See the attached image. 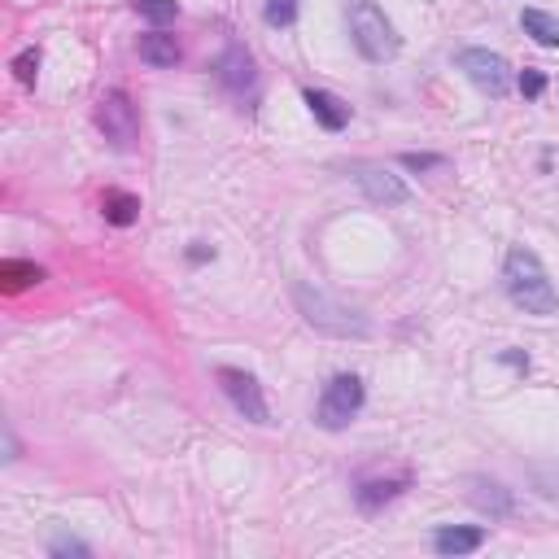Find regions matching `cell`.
Listing matches in <instances>:
<instances>
[{
  "mask_svg": "<svg viewBox=\"0 0 559 559\" xmlns=\"http://www.w3.org/2000/svg\"><path fill=\"white\" fill-rule=\"evenodd\" d=\"M136 14H145L149 22L166 27V22L180 18V5H175V0H136Z\"/></svg>",
  "mask_w": 559,
  "mask_h": 559,
  "instance_id": "obj_16",
  "label": "cell"
},
{
  "mask_svg": "<svg viewBox=\"0 0 559 559\" xmlns=\"http://www.w3.org/2000/svg\"><path fill=\"white\" fill-rule=\"evenodd\" d=\"M442 162L446 158H437V153H402V166H411V171H433Z\"/></svg>",
  "mask_w": 559,
  "mask_h": 559,
  "instance_id": "obj_23",
  "label": "cell"
},
{
  "mask_svg": "<svg viewBox=\"0 0 559 559\" xmlns=\"http://www.w3.org/2000/svg\"><path fill=\"white\" fill-rule=\"evenodd\" d=\"M214 75H219V83L232 92V97H245V92L258 88V66L254 57H249L245 44H228L219 57V66H214Z\"/></svg>",
  "mask_w": 559,
  "mask_h": 559,
  "instance_id": "obj_9",
  "label": "cell"
},
{
  "mask_svg": "<svg viewBox=\"0 0 559 559\" xmlns=\"http://www.w3.org/2000/svg\"><path fill=\"white\" fill-rule=\"evenodd\" d=\"M359 411H363V380L354 372H341V376H332L324 385V398H319L315 420H319V428H328V433H341V428H346Z\"/></svg>",
  "mask_w": 559,
  "mask_h": 559,
  "instance_id": "obj_4",
  "label": "cell"
},
{
  "mask_svg": "<svg viewBox=\"0 0 559 559\" xmlns=\"http://www.w3.org/2000/svg\"><path fill=\"white\" fill-rule=\"evenodd\" d=\"M0 280H5V293H22V289H31V284H40L44 271L35 263H5L0 267Z\"/></svg>",
  "mask_w": 559,
  "mask_h": 559,
  "instance_id": "obj_15",
  "label": "cell"
},
{
  "mask_svg": "<svg viewBox=\"0 0 559 559\" xmlns=\"http://www.w3.org/2000/svg\"><path fill=\"white\" fill-rule=\"evenodd\" d=\"M136 53H140V62H149V66H175L180 62V40L175 35H166V31H149V35H140L136 40Z\"/></svg>",
  "mask_w": 559,
  "mask_h": 559,
  "instance_id": "obj_11",
  "label": "cell"
},
{
  "mask_svg": "<svg viewBox=\"0 0 559 559\" xmlns=\"http://www.w3.org/2000/svg\"><path fill=\"white\" fill-rule=\"evenodd\" d=\"M263 18H267V27H293L297 22V0H267L263 5Z\"/></svg>",
  "mask_w": 559,
  "mask_h": 559,
  "instance_id": "obj_18",
  "label": "cell"
},
{
  "mask_svg": "<svg viewBox=\"0 0 559 559\" xmlns=\"http://www.w3.org/2000/svg\"><path fill=\"white\" fill-rule=\"evenodd\" d=\"M354 184H359L367 201H376V206H407L411 201V188L402 184L389 166H376V162H354Z\"/></svg>",
  "mask_w": 559,
  "mask_h": 559,
  "instance_id": "obj_8",
  "label": "cell"
},
{
  "mask_svg": "<svg viewBox=\"0 0 559 559\" xmlns=\"http://www.w3.org/2000/svg\"><path fill=\"white\" fill-rule=\"evenodd\" d=\"M97 127H101V136L110 140L114 149H132L136 145L140 114H136V105H132V97H127L123 88H110V92H101L97 97Z\"/></svg>",
  "mask_w": 559,
  "mask_h": 559,
  "instance_id": "obj_5",
  "label": "cell"
},
{
  "mask_svg": "<svg viewBox=\"0 0 559 559\" xmlns=\"http://www.w3.org/2000/svg\"><path fill=\"white\" fill-rule=\"evenodd\" d=\"M350 40L367 62H389V57H398V31L376 0H359V5L350 9Z\"/></svg>",
  "mask_w": 559,
  "mask_h": 559,
  "instance_id": "obj_3",
  "label": "cell"
},
{
  "mask_svg": "<svg viewBox=\"0 0 559 559\" xmlns=\"http://www.w3.org/2000/svg\"><path fill=\"white\" fill-rule=\"evenodd\" d=\"M14 75L18 83H35V75H40V49H27L14 57Z\"/></svg>",
  "mask_w": 559,
  "mask_h": 559,
  "instance_id": "obj_20",
  "label": "cell"
},
{
  "mask_svg": "<svg viewBox=\"0 0 559 559\" xmlns=\"http://www.w3.org/2000/svg\"><path fill=\"white\" fill-rule=\"evenodd\" d=\"M520 92H525L529 101H538L546 92V75H542V70H525V75H520Z\"/></svg>",
  "mask_w": 559,
  "mask_h": 559,
  "instance_id": "obj_22",
  "label": "cell"
},
{
  "mask_svg": "<svg viewBox=\"0 0 559 559\" xmlns=\"http://www.w3.org/2000/svg\"><path fill=\"white\" fill-rule=\"evenodd\" d=\"M503 289H507V297L525 315H555L559 311V293H555L551 276H546L542 258L533 254V249H525V245H516L507 254V263H503Z\"/></svg>",
  "mask_w": 559,
  "mask_h": 559,
  "instance_id": "obj_1",
  "label": "cell"
},
{
  "mask_svg": "<svg viewBox=\"0 0 559 559\" xmlns=\"http://www.w3.org/2000/svg\"><path fill=\"white\" fill-rule=\"evenodd\" d=\"M529 481H533V490L538 494H546V498H555L559 503V468H529Z\"/></svg>",
  "mask_w": 559,
  "mask_h": 559,
  "instance_id": "obj_19",
  "label": "cell"
},
{
  "mask_svg": "<svg viewBox=\"0 0 559 559\" xmlns=\"http://www.w3.org/2000/svg\"><path fill=\"white\" fill-rule=\"evenodd\" d=\"M214 380H219V389L228 394V402L245 415L249 424H271L267 398H263V389H258V380L249 376V372H241V367H219V372H214Z\"/></svg>",
  "mask_w": 559,
  "mask_h": 559,
  "instance_id": "obj_6",
  "label": "cell"
},
{
  "mask_svg": "<svg viewBox=\"0 0 559 559\" xmlns=\"http://www.w3.org/2000/svg\"><path fill=\"white\" fill-rule=\"evenodd\" d=\"M101 214H105V223H114V228H132V223L140 219V197L123 193V188H105L101 193Z\"/></svg>",
  "mask_w": 559,
  "mask_h": 559,
  "instance_id": "obj_12",
  "label": "cell"
},
{
  "mask_svg": "<svg viewBox=\"0 0 559 559\" xmlns=\"http://www.w3.org/2000/svg\"><path fill=\"white\" fill-rule=\"evenodd\" d=\"M49 551H53V555H88V546L75 542V538H57V542L49 546Z\"/></svg>",
  "mask_w": 559,
  "mask_h": 559,
  "instance_id": "obj_24",
  "label": "cell"
},
{
  "mask_svg": "<svg viewBox=\"0 0 559 559\" xmlns=\"http://www.w3.org/2000/svg\"><path fill=\"white\" fill-rule=\"evenodd\" d=\"M481 542H485V529H437V555H472V551H481Z\"/></svg>",
  "mask_w": 559,
  "mask_h": 559,
  "instance_id": "obj_13",
  "label": "cell"
},
{
  "mask_svg": "<svg viewBox=\"0 0 559 559\" xmlns=\"http://www.w3.org/2000/svg\"><path fill=\"white\" fill-rule=\"evenodd\" d=\"M306 105H311L315 123L328 127V132H341V127L350 123V105L341 97H332V92H324V88H306Z\"/></svg>",
  "mask_w": 559,
  "mask_h": 559,
  "instance_id": "obj_10",
  "label": "cell"
},
{
  "mask_svg": "<svg viewBox=\"0 0 559 559\" xmlns=\"http://www.w3.org/2000/svg\"><path fill=\"white\" fill-rule=\"evenodd\" d=\"M477 485H481V490H490V494H472L481 507H490V503H494V511H507V507H511V498L503 494V485H494V481H490V485H485V481H477Z\"/></svg>",
  "mask_w": 559,
  "mask_h": 559,
  "instance_id": "obj_21",
  "label": "cell"
},
{
  "mask_svg": "<svg viewBox=\"0 0 559 559\" xmlns=\"http://www.w3.org/2000/svg\"><path fill=\"white\" fill-rule=\"evenodd\" d=\"M297 306H302L306 324L328 332V337H367V319L359 311H350L346 302H337V297H328L324 289H311V284H297L293 289Z\"/></svg>",
  "mask_w": 559,
  "mask_h": 559,
  "instance_id": "obj_2",
  "label": "cell"
},
{
  "mask_svg": "<svg viewBox=\"0 0 559 559\" xmlns=\"http://www.w3.org/2000/svg\"><path fill=\"white\" fill-rule=\"evenodd\" d=\"M520 27H525V35H533L542 49H559V18L542 14V9H525V14H520Z\"/></svg>",
  "mask_w": 559,
  "mask_h": 559,
  "instance_id": "obj_14",
  "label": "cell"
},
{
  "mask_svg": "<svg viewBox=\"0 0 559 559\" xmlns=\"http://www.w3.org/2000/svg\"><path fill=\"white\" fill-rule=\"evenodd\" d=\"M402 490V481H372V485H359V503L372 511V507H380V503H389Z\"/></svg>",
  "mask_w": 559,
  "mask_h": 559,
  "instance_id": "obj_17",
  "label": "cell"
},
{
  "mask_svg": "<svg viewBox=\"0 0 559 559\" xmlns=\"http://www.w3.org/2000/svg\"><path fill=\"white\" fill-rule=\"evenodd\" d=\"M459 70L472 79V88L485 97H507L511 88V66L490 49H463L459 53Z\"/></svg>",
  "mask_w": 559,
  "mask_h": 559,
  "instance_id": "obj_7",
  "label": "cell"
}]
</instances>
